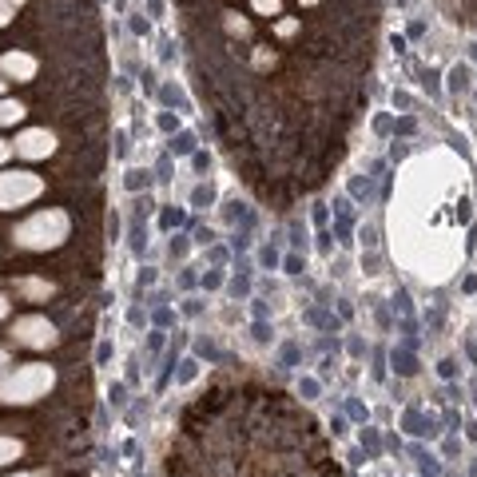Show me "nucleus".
Returning a JSON list of instances; mask_svg holds the SVG:
<instances>
[{"mask_svg":"<svg viewBox=\"0 0 477 477\" xmlns=\"http://www.w3.org/2000/svg\"><path fill=\"white\" fill-rule=\"evenodd\" d=\"M0 64H4L9 76H21V80H32V72H36V60H32L28 52H9Z\"/></svg>","mask_w":477,"mask_h":477,"instance_id":"f257e3e1","label":"nucleus"},{"mask_svg":"<svg viewBox=\"0 0 477 477\" xmlns=\"http://www.w3.org/2000/svg\"><path fill=\"white\" fill-rule=\"evenodd\" d=\"M12 330H21L24 342H52V326L44 318H24L21 326H12Z\"/></svg>","mask_w":477,"mask_h":477,"instance_id":"f03ea898","label":"nucleus"},{"mask_svg":"<svg viewBox=\"0 0 477 477\" xmlns=\"http://www.w3.org/2000/svg\"><path fill=\"white\" fill-rule=\"evenodd\" d=\"M21 152L24 155H48L52 152V135L48 132H28L21 140Z\"/></svg>","mask_w":477,"mask_h":477,"instance_id":"7ed1b4c3","label":"nucleus"},{"mask_svg":"<svg viewBox=\"0 0 477 477\" xmlns=\"http://www.w3.org/2000/svg\"><path fill=\"white\" fill-rule=\"evenodd\" d=\"M449 91H469L473 88V68H469V64H454V68H449V84H446Z\"/></svg>","mask_w":477,"mask_h":477,"instance_id":"20e7f679","label":"nucleus"},{"mask_svg":"<svg viewBox=\"0 0 477 477\" xmlns=\"http://www.w3.org/2000/svg\"><path fill=\"white\" fill-rule=\"evenodd\" d=\"M167 152L172 155H195V135L191 132H175L172 143H167Z\"/></svg>","mask_w":477,"mask_h":477,"instance_id":"39448f33","label":"nucleus"},{"mask_svg":"<svg viewBox=\"0 0 477 477\" xmlns=\"http://www.w3.org/2000/svg\"><path fill=\"white\" fill-rule=\"evenodd\" d=\"M123 187H128L132 195L147 191V187H152V172H140V167H132V172H128V179H123Z\"/></svg>","mask_w":477,"mask_h":477,"instance_id":"423d86ee","label":"nucleus"},{"mask_svg":"<svg viewBox=\"0 0 477 477\" xmlns=\"http://www.w3.org/2000/svg\"><path fill=\"white\" fill-rule=\"evenodd\" d=\"M211 203H215V187L211 183H199L191 191V207H211Z\"/></svg>","mask_w":477,"mask_h":477,"instance_id":"0eeeda50","label":"nucleus"},{"mask_svg":"<svg viewBox=\"0 0 477 477\" xmlns=\"http://www.w3.org/2000/svg\"><path fill=\"white\" fill-rule=\"evenodd\" d=\"M259 263H263L266 271H274V266H283V254H279V247H259Z\"/></svg>","mask_w":477,"mask_h":477,"instance_id":"6e6552de","label":"nucleus"},{"mask_svg":"<svg viewBox=\"0 0 477 477\" xmlns=\"http://www.w3.org/2000/svg\"><path fill=\"white\" fill-rule=\"evenodd\" d=\"M179 223H183V211H175V207H163V211H159V227H163V231H175Z\"/></svg>","mask_w":477,"mask_h":477,"instance_id":"1a4fd4ad","label":"nucleus"},{"mask_svg":"<svg viewBox=\"0 0 477 477\" xmlns=\"http://www.w3.org/2000/svg\"><path fill=\"white\" fill-rule=\"evenodd\" d=\"M254 12L259 16H279L283 12V0H254Z\"/></svg>","mask_w":477,"mask_h":477,"instance_id":"9d476101","label":"nucleus"},{"mask_svg":"<svg viewBox=\"0 0 477 477\" xmlns=\"http://www.w3.org/2000/svg\"><path fill=\"white\" fill-rule=\"evenodd\" d=\"M155 123H159L163 135H175V132H179V120H175L172 112H159V116H155Z\"/></svg>","mask_w":477,"mask_h":477,"instance_id":"9b49d317","label":"nucleus"},{"mask_svg":"<svg viewBox=\"0 0 477 477\" xmlns=\"http://www.w3.org/2000/svg\"><path fill=\"white\" fill-rule=\"evenodd\" d=\"M21 116H24L21 103H0V123H16Z\"/></svg>","mask_w":477,"mask_h":477,"instance_id":"f8f14e48","label":"nucleus"},{"mask_svg":"<svg viewBox=\"0 0 477 477\" xmlns=\"http://www.w3.org/2000/svg\"><path fill=\"white\" fill-rule=\"evenodd\" d=\"M227 28H231L235 36H247V32H251V24H247L239 12H227Z\"/></svg>","mask_w":477,"mask_h":477,"instance_id":"ddd939ff","label":"nucleus"},{"mask_svg":"<svg viewBox=\"0 0 477 477\" xmlns=\"http://www.w3.org/2000/svg\"><path fill=\"white\" fill-rule=\"evenodd\" d=\"M108 362H112V342L103 338V342L96 346V366H108Z\"/></svg>","mask_w":477,"mask_h":477,"instance_id":"4468645a","label":"nucleus"},{"mask_svg":"<svg viewBox=\"0 0 477 477\" xmlns=\"http://www.w3.org/2000/svg\"><path fill=\"white\" fill-rule=\"evenodd\" d=\"M394 370H402V374H414L417 366H414V358H410V354H394Z\"/></svg>","mask_w":477,"mask_h":477,"instance_id":"2eb2a0df","label":"nucleus"},{"mask_svg":"<svg viewBox=\"0 0 477 477\" xmlns=\"http://www.w3.org/2000/svg\"><path fill=\"white\" fill-rule=\"evenodd\" d=\"M128 386H123V382H112V390H108V398H112V406H123V402H128Z\"/></svg>","mask_w":477,"mask_h":477,"instance_id":"dca6fc26","label":"nucleus"},{"mask_svg":"<svg viewBox=\"0 0 477 477\" xmlns=\"http://www.w3.org/2000/svg\"><path fill=\"white\" fill-rule=\"evenodd\" d=\"M231 295H235V298H239V295H251V279H247V274H243V279H231Z\"/></svg>","mask_w":477,"mask_h":477,"instance_id":"f3484780","label":"nucleus"},{"mask_svg":"<svg viewBox=\"0 0 477 477\" xmlns=\"http://www.w3.org/2000/svg\"><path fill=\"white\" fill-rule=\"evenodd\" d=\"M251 315H254V322H266V315H271V310H266L263 298H251Z\"/></svg>","mask_w":477,"mask_h":477,"instance_id":"a211bd4d","label":"nucleus"},{"mask_svg":"<svg viewBox=\"0 0 477 477\" xmlns=\"http://www.w3.org/2000/svg\"><path fill=\"white\" fill-rule=\"evenodd\" d=\"M362 446L370 449V454H378V449H382V442H378V434H374V430H362Z\"/></svg>","mask_w":477,"mask_h":477,"instance_id":"6ab92c4d","label":"nucleus"},{"mask_svg":"<svg viewBox=\"0 0 477 477\" xmlns=\"http://www.w3.org/2000/svg\"><path fill=\"white\" fill-rule=\"evenodd\" d=\"M128 24H132L135 36H147V21H143V12H132V21H128Z\"/></svg>","mask_w":477,"mask_h":477,"instance_id":"aec40b11","label":"nucleus"},{"mask_svg":"<svg viewBox=\"0 0 477 477\" xmlns=\"http://www.w3.org/2000/svg\"><path fill=\"white\" fill-rule=\"evenodd\" d=\"M350 195H358V199H370V183H362V179H350Z\"/></svg>","mask_w":477,"mask_h":477,"instance_id":"412c9836","label":"nucleus"},{"mask_svg":"<svg viewBox=\"0 0 477 477\" xmlns=\"http://www.w3.org/2000/svg\"><path fill=\"white\" fill-rule=\"evenodd\" d=\"M195 243H199V247H211V243H215V231H211V227H199V231H195Z\"/></svg>","mask_w":477,"mask_h":477,"instance_id":"4be33fe9","label":"nucleus"},{"mask_svg":"<svg viewBox=\"0 0 477 477\" xmlns=\"http://www.w3.org/2000/svg\"><path fill=\"white\" fill-rule=\"evenodd\" d=\"M283 266H286V274H303V259H298V254H286Z\"/></svg>","mask_w":477,"mask_h":477,"instance_id":"5701e85b","label":"nucleus"},{"mask_svg":"<svg viewBox=\"0 0 477 477\" xmlns=\"http://www.w3.org/2000/svg\"><path fill=\"white\" fill-rule=\"evenodd\" d=\"M203 286H207V291H219V286H223V274H219V271H207V274H203Z\"/></svg>","mask_w":477,"mask_h":477,"instance_id":"b1692460","label":"nucleus"},{"mask_svg":"<svg viewBox=\"0 0 477 477\" xmlns=\"http://www.w3.org/2000/svg\"><path fill=\"white\" fill-rule=\"evenodd\" d=\"M167 254H172V259H183V254H187V239H172Z\"/></svg>","mask_w":477,"mask_h":477,"instance_id":"393cba45","label":"nucleus"},{"mask_svg":"<svg viewBox=\"0 0 477 477\" xmlns=\"http://www.w3.org/2000/svg\"><path fill=\"white\" fill-rule=\"evenodd\" d=\"M147 350H152V354L163 350V330H152V335H147Z\"/></svg>","mask_w":477,"mask_h":477,"instance_id":"a878e982","label":"nucleus"},{"mask_svg":"<svg viewBox=\"0 0 477 477\" xmlns=\"http://www.w3.org/2000/svg\"><path fill=\"white\" fill-rule=\"evenodd\" d=\"M191 163H195V172H207V167H211V155H207V152H195Z\"/></svg>","mask_w":477,"mask_h":477,"instance_id":"bb28decb","label":"nucleus"},{"mask_svg":"<svg viewBox=\"0 0 477 477\" xmlns=\"http://www.w3.org/2000/svg\"><path fill=\"white\" fill-rule=\"evenodd\" d=\"M298 362V346L291 342V346H283V366H295Z\"/></svg>","mask_w":477,"mask_h":477,"instance_id":"cd10ccee","label":"nucleus"},{"mask_svg":"<svg viewBox=\"0 0 477 477\" xmlns=\"http://www.w3.org/2000/svg\"><path fill=\"white\" fill-rule=\"evenodd\" d=\"M199 310H203V298H187L183 303V315H199Z\"/></svg>","mask_w":477,"mask_h":477,"instance_id":"c85d7f7f","label":"nucleus"},{"mask_svg":"<svg viewBox=\"0 0 477 477\" xmlns=\"http://www.w3.org/2000/svg\"><path fill=\"white\" fill-rule=\"evenodd\" d=\"M295 28H298V21H279V24H274V32H279V36H291Z\"/></svg>","mask_w":477,"mask_h":477,"instance_id":"c756f323","label":"nucleus"},{"mask_svg":"<svg viewBox=\"0 0 477 477\" xmlns=\"http://www.w3.org/2000/svg\"><path fill=\"white\" fill-rule=\"evenodd\" d=\"M254 338H259V342H271V326H266V322H254Z\"/></svg>","mask_w":477,"mask_h":477,"instance_id":"7c9ffc66","label":"nucleus"},{"mask_svg":"<svg viewBox=\"0 0 477 477\" xmlns=\"http://www.w3.org/2000/svg\"><path fill=\"white\" fill-rule=\"evenodd\" d=\"M155 283V266H143L140 271V286H152Z\"/></svg>","mask_w":477,"mask_h":477,"instance_id":"2f4dec72","label":"nucleus"},{"mask_svg":"<svg viewBox=\"0 0 477 477\" xmlns=\"http://www.w3.org/2000/svg\"><path fill=\"white\" fill-rule=\"evenodd\" d=\"M195 350H199V354H203V358H211V362H215V358H219V350H215L211 342H199V346H195Z\"/></svg>","mask_w":477,"mask_h":477,"instance_id":"473e14b6","label":"nucleus"},{"mask_svg":"<svg viewBox=\"0 0 477 477\" xmlns=\"http://www.w3.org/2000/svg\"><path fill=\"white\" fill-rule=\"evenodd\" d=\"M437 370H442V378H454V374H457V362H454V358H446V362L437 366Z\"/></svg>","mask_w":477,"mask_h":477,"instance_id":"72a5a7b5","label":"nucleus"},{"mask_svg":"<svg viewBox=\"0 0 477 477\" xmlns=\"http://www.w3.org/2000/svg\"><path fill=\"white\" fill-rule=\"evenodd\" d=\"M128 322H132V326H143L147 318H143V310H140V306H132V310H128Z\"/></svg>","mask_w":477,"mask_h":477,"instance_id":"f704fd0d","label":"nucleus"},{"mask_svg":"<svg viewBox=\"0 0 477 477\" xmlns=\"http://www.w3.org/2000/svg\"><path fill=\"white\" fill-rule=\"evenodd\" d=\"M12 16H16V9H9V4H0V28H4V24H12Z\"/></svg>","mask_w":477,"mask_h":477,"instance_id":"c9c22d12","label":"nucleus"},{"mask_svg":"<svg viewBox=\"0 0 477 477\" xmlns=\"http://www.w3.org/2000/svg\"><path fill=\"white\" fill-rule=\"evenodd\" d=\"M172 310H167V306H163V310H155V326H167V322H172Z\"/></svg>","mask_w":477,"mask_h":477,"instance_id":"e433bc0d","label":"nucleus"},{"mask_svg":"<svg viewBox=\"0 0 477 477\" xmlns=\"http://www.w3.org/2000/svg\"><path fill=\"white\" fill-rule=\"evenodd\" d=\"M211 263H227V247H215L211 243Z\"/></svg>","mask_w":477,"mask_h":477,"instance_id":"4c0bfd02","label":"nucleus"},{"mask_svg":"<svg viewBox=\"0 0 477 477\" xmlns=\"http://www.w3.org/2000/svg\"><path fill=\"white\" fill-rule=\"evenodd\" d=\"M303 394H306V398L318 394V382H315V378H306V382H303Z\"/></svg>","mask_w":477,"mask_h":477,"instance_id":"58836bf2","label":"nucleus"},{"mask_svg":"<svg viewBox=\"0 0 477 477\" xmlns=\"http://www.w3.org/2000/svg\"><path fill=\"white\" fill-rule=\"evenodd\" d=\"M394 108H410V96H406V91H394Z\"/></svg>","mask_w":477,"mask_h":477,"instance_id":"ea45409f","label":"nucleus"},{"mask_svg":"<svg viewBox=\"0 0 477 477\" xmlns=\"http://www.w3.org/2000/svg\"><path fill=\"white\" fill-rule=\"evenodd\" d=\"M147 12H152V16H159V12H163V0H147Z\"/></svg>","mask_w":477,"mask_h":477,"instance_id":"a19ab883","label":"nucleus"},{"mask_svg":"<svg viewBox=\"0 0 477 477\" xmlns=\"http://www.w3.org/2000/svg\"><path fill=\"white\" fill-rule=\"evenodd\" d=\"M0 4H9V9H21L24 0H0Z\"/></svg>","mask_w":477,"mask_h":477,"instance_id":"79ce46f5","label":"nucleus"},{"mask_svg":"<svg viewBox=\"0 0 477 477\" xmlns=\"http://www.w3.org/2000/svg\"><path fill=\"white\" fill-rule=\"evenodd\" d=\"M4 155H9V143H4V140H0V159H4Z\"/></svg>","mask_w":477,"mask_h":477,"instance_id":"37998d69","label":"nucleus"},{"mask_svg":"<svg viewBox=\"0 0 477 477\" xmlns=\"http://www.w3.org/2000/svg\"><path fill=\"white\" fill-rule=\"evenodd\" d=\"M303 4H318V0H303Z\"/></svg>","mask_w":477,"mask_h":477,"instance_id":"c03bdc74","label":"nucleus"}]
</instances>
